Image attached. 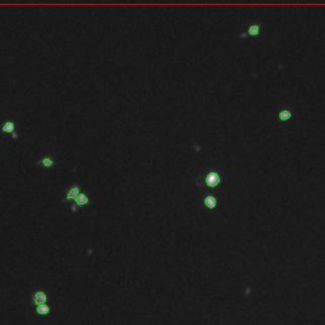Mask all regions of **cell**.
Wrapping results in <instances>:
<instances>
[{"mask_svg": "<svg viewBox=\"0 0 325 325\" xmlns=\"http://www.w3.org/2000/svg\"><path fill=\"white\" fill-rule=\"evenodd\" d=\"M36 311L39 315H47L50 312V307L46 304L40 305V306L36 307Z\"/></svg>", "mask_w": 325, "mask_h": 325, "instance_id": "30bf717a", "label": "cell"}, {"mask_svg": "<svg viewBox=\"0 0 325 325\" xmlns=\"http://www.w3.org/2000/svg\"><path fill=\"white\" fill-rule=\"evenodd\" d=\"M90 203H92V198H90V196L88 195L87 192L83 191V192L71 202V205H70V211L75 213L79 210H82L83 207H87Z\"/></svg>", "mask_w": 325, "mask_h": 325, "instance_id": "5b68a950", "label": "cell"}, {"mask_svg": "<svg viewBox=\"0 0 325 325\" xmlns=\"http://www.w3.org/2000/svg\"><path fill=\"white\" fill-rule=\"evenodd\" d=\"M57 164H59V160H57L56 154H52V153L42 154V155L36 160L37 167L42 168V169L45 170L55 169Z\"/></svg>", "mask_w": 325, "mask_h": 325, "instance_id": "7a4b0ae2", "label": "cell"}, {"mask_svg": "<svg viewBox=\"0 0 325 325\" xmlns=\"http://www.w3.org/2000/svg\"><path fill=\"white\" fill-rule=\"evenodd\" d=\"M83 187H84V186L79 182L70 183V185L67 186L66 191H65V196L64 198H62V202H73V201L83 192Z\"/></svg>", "mask_w": 325, "mask_h": 325, "instance_id": "3957f363", "label": "cell"}, {"mask_svg": "<svg viewBox=\"0 0 325 325\" xmlns=\"http://www.w3.org/2000/svg\"><path fill=\"white\" fill-rule=\"evenodd\" d=\"M0 132L3 135H9L13 140H18V133H17V126L16 121L13 120V117H9L8 120H6L4 122H2L0 125Z\"/></svg>", "mask_w": 325, "mask_h": 325, "instance_id": "8992f818", "label": "cell"}, {"mask_svg": "<svg viewBox=\"0 0 325 325\" xmlns=\"http://www.w3.org/2000/svg\"><path fill=\"white\" fill-rule=\"evenodd\" d=\"M292 117H294V111L290 107H287V105L279 108L278 113H277V118H278V121L281 123L290 122L292 120Z\"/></svg>", "mask_w": 325, "mask_h": 325, "instance_id": "ba28073f", "label": "cell"}, {"mask_svg": "<svg viewBox=\"0 0 325 325\" xmlns=\"http://www.w3.org/2000/svg\"><path fill=\"white\" fill-rule=\"evenodd\" d=\"M219 197L216 196V193L211 192H202V196H201L200 203L208 211L216 210L219 206Z\"/></svg>", "mask_w": 325, "mask_h": 325, "instance_id": "277c9868", "label": "cell"}, {"mask_svg": "<svg viewBox=\"0 0 325 325\" xmlns=\"http://www.w3.org/2000/svg\"><path fill=\"white\" fill-rule=\"evenodd\" d=\"M225 185V167L211 164L200 170L196 178V186L201 192L216 193Z\"/></svg>", "mask_w": 325, "mask_h": 325, "instance_id": "6da1fadb", "label": "cell"}, {"mask_svg": "<svg viewBox=\"0 0 325 325\" xmlns=\"http://www.w3.org/2000/svg\"><path fill=\"white\" fill-rule=\"evenodd\" d=\"M261 31H262L261 24H259L258 22H253V23H250L245 29H244L243 33L240 34V37L241 39H246V37H251V39H254V37H258L259 34H261Z\"/></svg>", "mask_w": 325, "mask_h": 325, "instance_id": "52a82bcc", "label": "cell"}, {"mask_svg": "<svg viewBox=\"0 0 325 325\" xmlns=\"http://www.w3.org/2000/svg\"><path fill=\"white\" fill-rule=\"evenodd\" d=\"M32 301H33V304L36 305V306H40V305L46 304V301H47L46 292H44V291L34 292L33 297H32Z\"/></svg>", "mask_w": 325, "mask_h": 325, "instance_id": "9c48e42d", "label": "cell"}]
</instances>
